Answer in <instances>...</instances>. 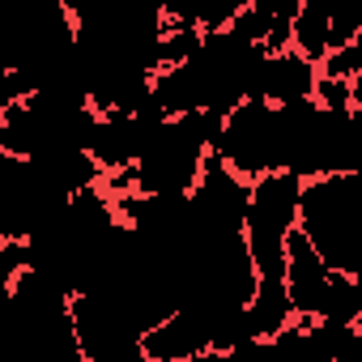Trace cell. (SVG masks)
Returning <instances> with one entry per match:
<instances>
[{
  "label": "cell",
  "mask_w": 362,
  "mask_h": 362,
  "mask_svg": "<svg viewBox=\"0 0 362 362\" xmlns=\"http://www.w3.org/2000/svg\"><path fill=\"white\" fill-rule=\"evenodd\" d=\"M294 230L332 273L362 281V175L307 179Z\"/></svg>",
  "instance_id": "cell-1"
},
{
  "label": "cell",
  "mask_w": 362,
  "mask_h": 362,
  "mask_svg": "<svg viewBox=\"0 0 362 362\" xmlns=\"http://www.w3.org/2000/svg\"><path fill=\"white\" fill-rule=\"evenodd\" d=\"M298 192L303 184L286 170H273L256 184H247V205H243V247L247 260L256 269V277L264 281H281V264H286V239L298 222Z\"/></svg>",
  "instance_id": "cell-2"
},
{
  "label": "cell",
  "mask_w": 362,
  "mask_h": 362,
  "mask_svg": "<svg viewBox=\"0 0 362 362\" xmlns=\"http://www.w3.org/2000/svg\"><path fill=\"white\" fill-rule=\"evenodd\" d=\"M230 175H239L243 184H256V179L281 170L277 162V115L264 103H239L226 119H222V136L214 149Z\"/></svg>",
  "instance_id": "cell-3"
},
{
  "label": "cell",
  "mask_w": 362,
  "mask_h": 362,
  "mask_svg": "<svg viewBox=\"0 0 362 362\" xmlns=\"http://www.w3.org/2000/svg\"><path fill=\"white\" fill-rule=\"evenodd\" d=\"M315 90V64H307L298 52H277L264 56L252 73L247 86V103H264V107H290V103H307Z\"/></svg>",
  "instance_id": "cell-4"
},
{
  "label": "cell",
  "mask_w": 362,
  "mask_h": 362,
  "mask_svg": "<svg viewBox=\"0 0 362 362\" xmlns=\"http://www.w3.org/2000/svg\"><path fill=\"white\" fill-rule=\"evenodd\" d=\"M328 26H332V5H324V0H303L294 9V26H290V52H298L307 64L320 69L332 56Z\"/></svg>",
  "instance_id": "cell-5"
},
{
  "label": "cell",
  "mask_w": 362,
  "mask_h": 362,
  "mask_svg": "<svg viewBox=\"0 0 362 362\" xmlns=\"http://www.w3.org/2000/svg\"><path fill=\"white\" fill-rule=\"evenodd\" d=\"M243 311H247V328H252L256 341H273L277 332H286V328L294 324V307H290L281 281L256 277V290H252V298H247Z\"/></svg>",
  "instance_id": "cell-6"
},
{
  "label": "cell",
  "mask_w": 362,
  "mask_h": 362,
  "mask_svg": "<svg viewBox=\"0 0 362 362\" xmlns=\"http://www.w3.org/2000/svg\"><path fill=\"white\" fill-rule=\"evenodd\" d=\"M141 349L149 354V362H184V358L201 354L205 345H201L197 328L188 324V315L175 311V315H166L162 324H153L149 332H141Z\"/></svg>",
  "instance_id": "cell-7"
},
{
  "label": "cell",
  "mask_w": 362,
  "mask_h": 362,
  "mask_svg": "<svg viewBox=\"0 0 362 362\" xmlns=\"http://www.w3.org/2000/svg\"><path fill=\"white\" fill-rule=\"evenodd\" d=\"M90 362H149V354L141 349V337H136V341H124V345H111L107 354H98V358H90Z\"/></svg>",
  "instance_id": "cell-8"
},
{
  "label": "cell",
  "mask_w": 362,
  "mask_h": 362,
  "mask_svg": "<svg viewBox=\"0 0 362 362\" xmlns=\"http://www.w3.org/2000/svg\"><path fill=\"white\" fill-rule=\"evenodd\" d=\"M13 103H22V90H18V81H13L5 69H0V115H5Z\"/></svg>",
  "instance_id": "cell-9"
},
{
  "label": "cell",
  "mask_w": 362,
  "mask_h": 362,
  "mask_svg": "<svg viewBox=\"0 0 362 362\" xmlns=\"http://www.w3.org/2000/svg\"><path fill=\"white\" fill-rule=\"evenodd\" d=\"M184 362H235V354H218V349H201V354H192V358H184Z\"/></svg>",
  "instance_id": "cell-10"
}]
</instances>
